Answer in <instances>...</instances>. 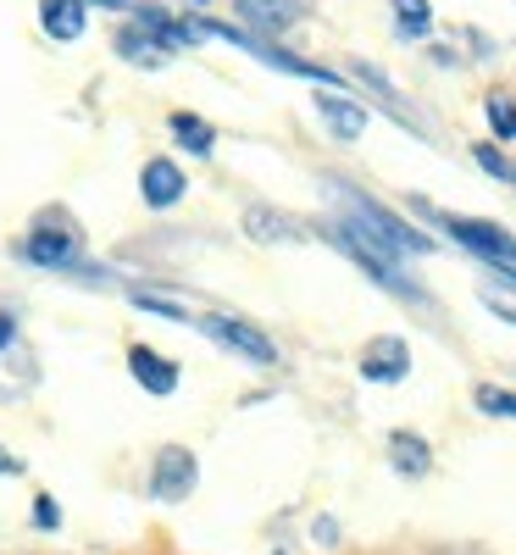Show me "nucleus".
I'll return each mask as SVG.
<instances>
[{
  "label": "nucleus",
  "mask_w": 516,
  "mask_h": 555,
  "mask_svg": "<svg viewBox=\"0 0 516 555\" xmlns=\"http://www.w3.org/2000/svg\"><path fill=\"white\" fill-rule=\"evenodd\" d=\"M327 240H334L372 284H384V289H395V295H405V300H422V284L416 278H405V267H400V250L389 245V240H378L372 228L361 222V217H339V222H327Z\"/></svg>",
  "instance_id": "nucleus-1"
},
{
  "label": "nucleus",
  "mask_w": 516,
  "mask_h": 555,
  "mask_svg": "<svg viewBox=\"0 0 516 555\" xmlns=\"http://www.w3.org/2000/svg\"><path fill=\"white\" fill-rule=\"evenodd\" d=\"M23 261L51 267V272H78L83 267V234L67 211H44L34 217L28 240H23Z\"/></svg>",
  "instance_id": "nucleus-2"
},
{
  "label": "nucleus",
  "mask_w": 516,
  "mask_h": 555,
  "mask_svg": "<svg viewBox=\"0 0 516 555\" xmlns=\"http://www.w3.org/2000/svg\"><path fill=\"white\" fill-rule=\"evenodd\" d=\"M428 211V206H422ZM444 234L461 245V250H473L483 267H494V272H505V278H516V240L505 234L500 222H483V217H455V211H428Z\"/></svg>",
  "instance_id": "nucleus-3"
},
{
  "label": "nucleus",
  "mask_w": 516,
  "mask_h": 555,
  "mask_svg": "<svg viewBox=\"0 0 516 555\" xmlns=\"http://www.w3.org/2000/svg\"><path fill=\"white\" fill-rule=\"evenodd\" d=\"M195 328H201L206 339L228 345L233 356L256 361V366H278V345L256 328V322H245V317H233V311H206V317H195Z\"/></svg>",
  "instance_id": "nucleus-4"
},
{
  "label": "nucleus",
  "mask_w": 516,
  "mask_h": 555,
  "mask_svg": "<svg viewBox=\"0 0 516 555\" xmlns=\"http://www.w3.org/2000/svg\"><path fill=\"white\" fill-rule=\"evenodd\" d=\"M345 206H350V217H361V222H366L378 240H389L400 256H428V250H434V240H428V234H416L411 222H400L389 206L366 201V195H356V190H345Z\"/></svg>",
  "instance_id": "nucleus-5"
},
{
  "label": "nucleus",
  "mask_w": 516,
  "mask_h": 555,
  "mask_svg": "<svg viewBox=\"0 0 516 555\" xmlns=\"http://www.w3.org/2000/svg\"><path fill=\"white\" fill-rule=\"evenodd\" d=\"M201 483V467H195V455L183 450V444H167L156 455V467H151V500L162 505H178V500H190Z\"/></svg>",
  "instance_id": "nucleus-6"
},
{
  "label": "nucleus",
  "mask_w": 516,
  "mask_h": 555,
  "mask_svg": "<svg viewBox=\"0 0 516 555\" xmlns=\"http://www.w3.org/2000/svg\"><path fill=\"white\" fill-rule=\"evenodd\" d=\"M233 17H240L245 34H256V39H278L306 17V0H233Z\"/></svg>",
  "instance_id": "nucleus-7"
},
{
  "label": "nucleus",
  "mask_w": 516,
  "mask_h": 555,
  "mask_svg": "<svg viewBox=\"0 0 516 555\" xmlns=\"http://www.w3.org/2000/svg\"><path fill=\"white\" fill-rule=\"evenodd\" d=\"M139 34H145L162 56H172V51H190V44L201 39V28L195 23H183V17H172L167 7H133V17H128Z\"/></svg>",
  "instance_id": "nucleus-8"
},
{
  "label": "nucleus",
  "mask_w": 516,
  "mask_h": 555,
  "mask_svg": "<svg viewBox=\"0 0 516 555\" xmlns=\"http://www.w3.org/2000/svg\"><path fill=\"white\" fill-rule=\"evenodd\" d=\"M183 190H190V178H183V167L172 156H151L145 167H139V201H145L151 211H172L183 201Z\"/></svg>",
  "instance_id": "nucleus-9"
},
{
  "label": "nucleus",
  "mask_w": 516,
  "mask_h": 555,
  "mask_svg": "<svg viewBox=\"0 0 516 555\" xmlns=\"http://www.w3.org/2000/svg\"><path fill=\"white\" fill-rule=\"evenodd\" d=\"M405 373H411V345H405V339L384 334V339H372V345L361 350V378H366V384H400Z\"/></svg>",
  "instance_id": "nucleus-10"
},
{
  "label": "nucleus",
  "mask_w": 516,
  "mask_h": 555,
  "mask_svg": "<svg viewBox=\"0 0 516 555\" xmlns=\"http://www.w3.org/2000/svg\"><path fill=\"white\" fill-rule=\"evenodd\" d=\"M317 117L327 122V133H334L339 145H350V139L366 133V106L356 95H339V89H322L317 95Z\"/></svg>",
  "instance_id": "nucleus-11"
},
{
  "label": "nucleus",
  "mask_w": 516,
  "mask_h": 555,
  "mask_svg": "<svg viewBox=\"0 0 516 555\" xmlns=\"http://www.w3.org/2000/svg\"><path fill=\"white\" fill-rule=\"evenodd\" d=\"M128 373H133V384L145 395H172L178 389V361H167L151 345H128Z\"/></svg>",
  "instance_id": "nucleus-12"
},
{
  "label": "nucleus",
  "mask_w": 516,
  "mask_h": 555,
  "mask_svg": "<svg viewBox=\"0 0 516 555\" xmlns=\"http://www.w3.org/2000/svg\"><path fill=\"white\" fill-rule=\"evenodd\" d=\"M39 28L51 34L56 44L83 39V28H89V0H39Z\"/></svg>",
  "instance_id": "nucleus-13"
},
{
  "label": "nucleus",
  "mask_w": 516,
  "mask_h": 555,
  "mask_svg": "<svg viewBox=\"0 0 516 555\" xmlns=\"http://www.w3.org/2000/svg\"><path fill=\"white\" fill-rule=\"evenodd\" d=\"M245 234L261 240V245H295V240H306V228L289 211H278V206H250L245 211Z\"/></svg>",
  "instance_id": "nucleus-14"
},
{
  "label": "nucleus",
  "mask_w": 516,
  "mask_h": 555,
  "mask_svg": "<svg viewBox=\"0 0 516 555\" xmlns=\"http://www.w3.org/2000/svg\"><path fill=\"white\" fill-rule=\"evenodd\" d=\"M389 461H395V473H400V478H428V473H434V450H428V439L411 434V428H395V434H389Z\"/></svg>",
  "instance_id": "nucleus-15"
},
{
  "label": "nucleus",
  "mask_w": 516,
  "mask_h": 555,
  "mask_svg": "<svg viewBox=\"0 0 516 555\" xmlns=\"http://www.w3.org/2000/svg\"><path fill=\"white\" fill-rule=\"evenodd\" d=\"M167 128H172V139H178L190 156H211V151H217V128H211L206 117H195V112H172Z\"/></svg>",
  "instance_id": "nucleus-16"
},
{
  "label": "nucleus",
  "mask_w": 516,
  "mask_h": 555,
  "mask_svg": "<svg viewBox=\"0 0 516 555\" xmlns=\"http://www.w3.org/2000/svg\"><path fill=\"white\" fill-rule=\"evenodd\" d=\"M389 7H395V28L405 39H428L434 34V7L428 0H389Z\"/></svg>",
  "instance_id": "nucleus-17"
},
{
  "label": "nucleus",
  "mask_w": 516,
  "mask_h": 555,
  "mask_svg": "<svg viewBox=\"0 0 516 555\" xmlns=\"http://www.w3.org/2000/svg\"><path fill=\"white\" fill-rule=\"evenodd\" d=\"M117 51H122L128 62H139V67H162V51H156V44H151L145 34H139L133 23H128V28H117Z\"/></svg>",
  "instance_id": "nucleus-18"
},
{
  "label": "nucleus",
  "mask_w": 516,
  "mask_h": 555,
  "mask_svg": "<svg viewBox=\"0 0 516 555\" xmlns=\"http://www.w3.org/2000/svg\"><path fill=\"white\" fill-rule=\"evenodd\" d=\"M473 400H478V411H489V416H505V423H516V389L478 384V389H473Z\"/></svg>",
  "instance_id": "nucleus-19"
},
{
  "label": "nucleus",
  "mask_w": 516,
  "mask_h": 555,
  "mask_svg": "<svg viewBox=\"0 0 516 555\" xmlns=\"http://www.w3.org/2000/svg\"><path fill=\"white\" fill-rule=\"evenodd\" d=\"M483 112H489L494 139H516V101H511V95H489V101H483Z\"/></svg>",
  "instance_id": "nucleus-20"
},
{
  "label": "nucleus",
  "mask_w": 516,
  "mask_h": 555,
  "mask_svg": "<svg viewBox=\"0 0 516 555\" xmlns=\"http://www.w3.org/2000/svg\"><path fill=\"white\" fill-rule=\"evenodd\" d=\"M473 162H478V167H483L489 178H511V162H505V156H500L494 145H473Z\"/></svg>",
  "instance_id": "nucleus-21"
},
{
  "label": "nucleus",
  "mask_w": 516,
  "mask_h": 555,
  "mask_svg": "<svg viewBox=\"0 0 516 555\" xmlns=\"http://www.w3.org/2000/svg\"><path fill=\"white\" fill-rule=\"evenodd\" d=\"M133 306H145V311H162V317H172V322H183L190 311H183L172 295H133Z\"/></svg>",
  "instance_id": "nucleus-22"
},
{
  "label": "nucleus",
  "mask_w": 516,
  "mask_h": 555,
  "mask_svg": "<svg viewBox=\"0 0 516 555\" xmlns=\"http://www.w3.org/2000/svg\"><path fill=\"white\" fill-rule=\"evenodd\" d=\"M34 528H44V533H56V528H62V512H56V500H51V494H39V500H34Z\"/></svg>",
  "instance_id": "nucleus-23"
},
{
  "label": "nucleus",
  "mask_w": 516,
  "mask_h": 555,
  "mask_svg": "<svg viewBox=\"0 0 516 555\" xmlns=\"http://www.w3.org/2000/svg\"><path fill=\"white\" fill-rule=\"evenodd\" d=\"M12 339H17V317H12V311H0V350H7Z\"/></svg>",
  "instance_id": "nucleus-24"
},
{
  "label": "nucleus",
  "mask_w": 516,
  "mask_h": 555,
  "mask_svg": "<svg viewBox=\"0 0 516 555\" xmlns=\"http://www.w3.org/2000/svg\"><path fill=\"white\" fill-rule=\"evenodd\" d=\"M17 473H23V461H17L7 444H0V478H17Z\"/></svg>",
  "instance_id": "nucleus-25"
},
{
  "label": "nucleus",
  "mask_w": 516,
  "mask_h": 555,
  "mask_svg": "<svg viewBox=\"0 0 516 555\" xmlns=\"http://www.w3.org/2000/svg\"><path fill=\"white\" fill-rule=\"evenodd\" d=\"M89 7H106V12H128L133 0H89Z\"/></svg>",
  "instance_id": "nucleus-26"
},
{
  "label": "nucleus",
  "mask_w": 516,
  "mask_h": 555,
  "mask_svg": "<svg viewBox=\"0 0 516 555\" xmlns=\"http://www.w3.org/2000/svg\"><path fill=\"white\" fill-rule=\"evenodd\" d=\"M511 183H516V167H511Z\"/></svg>",
  "instance_id": "nucleus-27"
}]
</instances>
